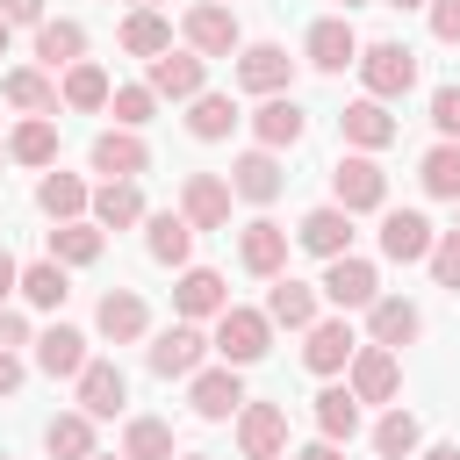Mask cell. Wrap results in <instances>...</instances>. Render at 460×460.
I'll return each instance as SVG.
<instances>
[{"label":"cell","instance_id":"6125c7cd","mask_svg":"<svg viewBox=\"0 0 460 460\" xmlns=\"http://www.w3.org/2000/svg\"><path fill=\"white\" fill-rule=\"evenodd\" d=\"M93 460H122V453H93Z\"/></svg>","mask_w":460,"mask_h":460},{"label":"cell","instance_id":"681fc988","mask_svg":"<svg viewBox=\"0 0 460 460\" xmlns=\"http://www.w3.org/2000/svg\"><path fill=\"white\" fill-rule=\"evenodd\" d=\"M0 14H7L14 29H43V22H50V7H43V0H0Z\"/></svg>","mask_w":460,"mask_h":460},{"label":"cell","instance_id":"8d00e7d4","mask_svg":"<svg viewBox=\"0 0 460 460\" xmlns=\"http://www.w3.org/2000/svg\"><path fill=\"white\" fill-rule=\"evenodd\" d=\"M43 453L50 460H93L101 446H93V417L86 410H58L50 424H43Z\"/></svg>","mask_w":460,"mask_h":460},{"label":"cell","instance_id":"74e56055","mask_svg":"<svg viewBox=\"0 0 460 460\" xmlns=\"http://www.w3.org/2000/svg\"><path fill=\"white\" fill-rule=\"evenodd\" d=\"M115 43H122L129 58H144V65H151V58H165V50H172V22H165V14L129 7V14H122V29H115Z\"/></svg>","mask_w":460,"mask_h":460},{"label":"cell","instance_id":"bcb514c9","mask_svg":"<svg viewBox=\"0 0 460 460\" xmlns=\"http://www.w3.org/2000/svg\"><path fill=\"white\" fill-rule=\"evenodd\" d=\"M431 129L438 144H460V86H431Z\"/></svg>","mask_w":460,"mask_h":460},{"label":"cell","instance_id":"ee69618b","mask_svg":"<svg viewBox=\"0 0 460 460\" xmlns=\"http://www.w3.org/2000/svg\"><path fill=\"white\" fill-rule=\"evenodd\" d=\"M108 108H115V129H144V122L158 115V93L137 79V86H115V101H108Z\"/></svg>","mask_w":460,"mask_h":460},{"label":"cell","instance_id":"7402d4cb","mask_svg":"<svg viewBox=\"0 0 460 460\" xmlns=\"http://www.w3.org/2000/svg\"><path fill=\"white\" fill-rule=\"evenodd\" d=\"M302 58H309L316 72H345V65H359V29H352L345 14H323V22H309Z\"/></svg>","mask_w":460,"mask_h":460},{"label":"cell","instance_id":"f546056e","mask_svg":"<svg viewBox=\"0 0 460 460\" xmlns=\"http://www.w3.org/2000/svg\"><path fill=\"white\" fill-rule=\"evenodd\" d=\"M79 58H86V29H79L72 14H50V22L36 29V65L58 79V72H72Z\"/></svg>","mask_w":460,"mask_h":460},{"label":"cell","instance_id":"30bf717a","mask_svg":"<svg viewBox=\"0 0 460 460\" xmlns=\"http://www.w3.org/2000/svg\"><path fill=\"white\" fill-rule=\"evenodd\" d=\"M244 122H252V144H259V151H295V144L309 137V108H302L295 93H273V101H259Z\"/></svg>","mask_w":460,"mask_h":460},{"label":"cell","instance_id":"4316f807","mask_svg":"<svg viewBox=\"0 0 460 460\" xmlns=\"http://www.w3.org/2000/svg\"><path fill=\"white\" fill-rule=\"evenodd\" d=\"M36 208H43L50 223H86V208H93V187H86L79 172L50 165V172L36 180Z\"/></svg>","mask_w":460,"mask_h":460},{"label":"cell","instance_id":"836d02e7","mask_svg":"<svg viewBox=\"0 0 460 460\" xmlns=\"http://www.w3.org/2000/svg\"><path fill=\"white\" fill-rule=\"evenodd\" d=\"M108 252V230L86 216V223H50V237H43V259H58V266H93Z\"/></svg>","mask_w":460,"mask_h":460},{"label":"cell","instance_id":"d590c367","mask_svg":"<svg viewBox=\"0 0 460 460\" xmlns=\"http://www.w3.org/2000/svg\"><path fill=\"white\" fill-rule=\"evenodd\" d=\"M58 101H65L72 115H101V108L115 101V79H108V72H101L93 58H79V65H72V72L58 79Z\"/></svg>","mask_w":460,"mask_h":460},{"label":"cell","instance_id":"ab89813d","mask_svg":"<svg viewBox=\"0 0 460 460\" xmlns=\"http://www.w3.org/2000/svg\"><path fill=\"white\" fill-rule=\"evenodd\" d=\"M374 453H381V460H417V453H424V424H417V410L388 402V417L374 424Z\"/></svg>","mask_w":460,"mask_h":460},{"label":"cell","instance_id":"5b68a950","mask_svg":"<svg viewBox=\"0 0 460 460\" xmlns=\"http://www.w3.org/2000/svg\"><path fill=\"white\" fill-rule=\"evenodd\" d=\"M180 43H187L194 58H237V50H244L237 7H223V0H194V7L180 14Z\"/></svg>","mask_w":460,"mask_h":460},{"label":"cell","instance_id":"f35d334b","mask_svg":"<svg viewBox=\"0 0 460 460\" xmlns=\"http://www.w3.org/2000/svg\"><path fill=\"white\" fill-rule=\"evenodd\" d=\"M237 122H244V115H237L230 93H194V101H187V137H194V144H223Z\"/></svg>","mask_w":460,"mask_h":460},{"label":"cell","instance_id":"7dc6e473","mask_svg":"<svg viewBox=\"0 0 460 460\" xmlns=\"http://www.w3.org/2000/svg\"><path fill=\"white\" fill-rule=\"evenodd\" d=\"M424 14H431V36H438L446 50H460V0H431Z\"/></svg>","mask_w":460,"mask_h":460},{"label":"cell","instance_id":"6da1fadb","mask_svg":"<svg viewBox=\"0 0 460 460\" xmlns=\"http://www.w3.org/2000/svg\"><path fill=\"white\" fill-rule=\"evenodd\" d=\"M208 345H216V359L223 367H259L266 352H273V316L266 309H252V302H230L216 323H208Z\"/></svg>","mask_w":460,"mask_h":460},{"label":"cell","instance_id":"e575fe53","mask_svg":"<svg viewBox=\"0 0 460 460\" xmlns=\"http://www.w3.org/2000/svg\"><path fill=\"white\" fill-rule=\"evenodd\" d=\"M316 438H331V446H352L359 438V395L345 381H323L316 388Z\"/></svg>","mask_w":460,"mask_h":460},{"label":"cell","instance_id":"9c48e42d","mask_svg":"<svg viewBox=\"0 0 460 460\" xmlns=\"http://www.w3.org/2000/svg\"><path fill=\"white\" fill-rule=\"evenodd\" d=\"M230 309V280L216 273V266H180V280H172V316L180 323H216Z\"/></svg>","mask_w":460,"mask_h":460},{"label":"cell","instance_id":"680465c9","mask_svg":"<svg viewBox=\"0 0 460 460\" xmlns=\"http://www.w3.org/2000/svg\"><path fill=\"white\" fill-rule=\"evenodd\" d=\"M352 7H367V0H338V14H352Z\"/></svg>","mask_w":460,"mask_h":460},{"label":"cell","instance_id":"8fae6325","mask_svg":"<svg viewBox=\"0 0 460 460\" xmlns=\"http://www.w3.org/2000/svg\"><path fill=\"white\" fill-rule=\"evenodd\" d=\"M288 244H295V230H280L273 216H252V223L237 230V266L259 273V280H280V273H288Z\"/></svg>","mask_w":460,"mask_h":460},{"label":"cell","instance_id":"b9f144b4","mask_svg":"<svg viewBox=\"0 0 460 460\" xmlns=\"http://www.w3.org/2000/svg\"><path fill=\"white\" fill-rule=\"evenodd\" d=\"M122 460H180L172 424H165V417H129V424H122Z\"/></svg>","mask_w":460,"mask_h":460},{"label":"cell","instance_id":"83f0119b","mask_svg":"<svg viewBox=\"0 0 460 460\" xmlns=\"http://www.w3.org/2000/svg\"><path fill=\"white\" fill-rule=\"evenodd\" d=\"M86 331H72V323H50V331H36V367L50 374V381H79L86 374Z\"/></svg>","mask_w":460,"mask_h":460},{"label":"cell","instance_id":"ffe728a7","mask_svg":"<svg viewBox=\"0 0 460 460\" xmlns=\"http://www.w3.org/2000/svg\"><path fill=\"white\" fill-rule=\"evenodd\" d=\"M230 180L223 172H187L180 180V216L194 223V230H230Z\"/></svg>","mask_w":460,"mask_h":460},{"label":"cell","instance_id":"e0dca14e","mask_svg":"<svg viewBox=\"0 0 460 460\" xmlns=\"http://www.w3.org/2000/svg\"><path fill=\"white\" fill-rule=\"evenodd\" d=\"M93 331H101L108 345H137V338H151V302H144L137 288H108V295L93 302Z\"/></svg>","mask_w":460,"mask_h":460},{"label":"cell","instance_id":"3957f363","mask_svg":"<svg viewBox=\"0 0 460 460\" xmlns=\"http://www.w3.org/2000/svg\"><path fill=\"white\" fill-rule=\"evenodd\" d=\"M208 352H216V345H208V331L172 316V323H165V331L144 345V367H151L158 381H194V374L208 367Z\"/></svg>","mask_w":460,"mask_h":460},{"label":"cell","instance_id":"484cf974","mask_svg":"<svg viewBox=\"0 0 460 460\" xmlns=\"http://www.w3.org/2000/svg\"><path fill=\"white\" fill-rule=\"evenodd\" d=\"M194 237H201V230H194L180 208H158V216H144V252H151L158 266H172V273H180V266H194Z\"/></svg>","mask_w":460,"mask_h":460},{"label":"cell","instance_id":"7bdbcfd3","mask_svg":"<svg viewBox=\"0 0 460 460\" xmlns=\"http://www.w3.org/2000/svg\"><path fill=\"white\" fill-rule=\"evenodd\" d=\"M417 180H424L431 201H460V144H431L417 158Z\"/></svg>","mask_w":460,"mask_h":460},{"label":"cell","instance_id":"9f6ffc18","mask_svg":"<svg viewBox=\"0 0 460 460\" xmlns=\"http://www.w3.org/2000/svg\"><path fill=\"white\" fill-rule=\"evenodd\" d=\"M381 7H402V14H410V7H431V0H381Z\"/></svg>","mask_w":460,"mask_h":460},{"label":"cell","instance_id":"2e32d148","mask_svg":"<svg viewBox=\"0 0 460 460\" xmlns=\"http://www.w3.org/2000/svg\"><path fill=\"white\" fill-rule=\"evenodd\" d=\"M431 244H438V230L424 208H381V259L417 266V259H431Z\"/></svg>","mask_w":460,"mask_h":460},{"label":"cell","instance_id":"d6a6232c","mask_svg":"<svg viewBox=\"0 0 460 460\" xmlns=\"http://www.w3.org/2000/svg\"><path fill=\"white\" fill-rule=\"evenodd\" d=\"M86 216H93L101 230H137V223H144L151 208H144V187H137V180H101V187H93V208H86Z\"/></svg>","mask_w":460,"mask_h":460},{"label":"cell","instance_id":"52a82bcc","mask_svg":"<svg viewBox=\"0 0 460 460\" xmlns=\"http://www.w3.org/2000/svg\"><path fill=\"white\" fill-rule=\"evenodd\" d=\"M244 402H252V395H244V374H237V367H223V359H216V367H201V374L187 381V410H194L201 424H237V410H244Z\"/></svg>","mask_w":460,"mask_h":460},{"label":"cell","instance_id":"ba28073f","mask_svg":"<svg viewBox=\"0 0 460 460\" xmlns=\"http://www.w3.org/2000/svg\"><path fill=\"white\" fill-rule=\"evenodd\" d=\"M316 288H323V302H331L338 316H345V309H374V302H381V266H374V259H359V252H345V259H331V266H323V280H316Z\"/></svg>","mask_w":460,"mask_h":460},{"label":"cell","instance_id":"9a60e30c","mask_svg":"<svg viewBox=\"0 0 460 460\" xmlns=\"http://www.w3.org/2000/svg\"><path fill=\"white\" fill-rule=\"evenodd\" d=\"M280 187H288V172H280V151H237L230 158V194L237 201H252V208H273L280 201Z\"/></svg>","mask_w":460,"mask_h":460},{"label":"cell","instance_id":"816d5d0a","mask_svg":"<svg viewBox=\"0 0 460 460\" xmlns=\"http://www.w3.org/2000/svg\"><path fill=\"white\" fill-rule=\"evenodd\" d=\"M7 295H22V259L0 244V302H7Z\"/></svg>","mask_w":460,"mask_h":460},{"label":"cell","instance_id":"8992f818","mask_svg":"<svg viewBox=\"0 0 460 460\" xmlns=\"http://www.w3.org/2000/svg\"><path fill=\"white\" fill-rule=\"evenodd\" d=\"M367 338L345 323V316H316L309 331H302V367L316 374V381H338L345 367H352V352H359Z\"/></svg>","mask_w":460,"mask_h":460},{"label":"cell","instance_id":"d6986e66","mask_svg":"<svg viewBox=\"0 0 460 460\" xmlns=\"http://www.w3.org/2000/svg\"><path fill=\"white\" fill-rule=\"evenodd\" d=\"M86 165L101 180H137V172H151V144H144V129H101Z\"/></svg>","mask_w":460,"mask_h":460},{"label":"cell","instance_id":"5bb4252c","mask_svg":"<svg viewBox=\"0 0 460 460\" xmlns=\"http://www.w3.org/2000/svg\"><path fill=\"white\" fill-rule=\"evenodd\" d=\"M338 137H345V151H367V158H374V151H388V144L402 137V122L388 115V101H367V93H359V101H345V115H338Z\"/></svg>","mask_w":460,"mask_h":460},{"label":"cell","instance_id":"277c9868","mask_svg":"<svg viewBox=\"0 0 460 460\" xmlns=\"http://www.w3.org/2000/svg\"><path fill=\"white\" fill-rule=\"evenodd\" d=\"M331 201H338L345 216H374V208H388V172H381V158H367V151H338V165H331Z\"/></svg>","mask_w":460,"mask_h":460},{"label":"cell","instance_id":"4fadbf2b","mask_svg":"<svg viewBox=\"0 0 460 460\" xmlns=\"http://www.w3.org/2000/svg\"><path fill=\"white\" fill-rule=\"evenodd\" d=\"M144 86H151L158 101H194V93H208V58H194V50L180 43V50H165V58L144 65Z\"/></svg>","mask_w":460,"mask_h":460},{"label":"cell","instance_id":"f6af8a7d","mask_svg":"<svg viewBox=\"0 0 460 460\" xmlns=\"http://www.w3.org/2000/svg\"><path fill=\"white\" fill-rule=\"evenodd\" d=\"M424 266H431V280H438V288H453V295H460V230H438V244H431V259H424Z\"/></svg>","mask_w":460,"mask_h":460},{"label":"cell","instance_id":"91938a15","mask_svg":"<svg viewBox=\"0 0 460 460\" xmlns=\"http://www.w3.org/2000/svg\"><path fill=\"white\" fill-rule=\"evenodd\" d=\"M180 460H216V453H180Z\"/></svg>","mask_w":460,"mask_h":460},{"label":"cell","instance_id":"11a10c76","mask_svg":"<svg viewBox=\"0 0 460 460\" xmlns=\"http://www.w3.org/2000/svg\"><path fill=\"white\" fill-rule=\"evenodd\" d=\"M7 43H14V22H7V14H0V58H7Z\"/></svg>","mask_w":460,"mask_h":460},{"label":"cell","instance_id":"60d3db41","mask_svg":"<svg viewBox=\"0 0 460 460\" xmlns=\"http://www.w3.org/2000/svg\"><path fill=\"white\" fill-rule=\"evenodd\" d=\"M65 295H72V266H58V259H29L22 266V302L29 309H65Z\"/></svg>","mask_w":460,"mask_h":460},{"label":"cell","instance_id":"c3c4849f","mask_svg":"<svg viewBox=\"0 0 460 460\" xmlns=\"http://www.w3.org/2000/svg\"><path fill=\"white\" fill-rule=\"evenodd\" d=\"M0 345H7V352H22V345H36V331H29V316H22V309H7V302H0Z\"/></svg>","mask_w":460,"mask_h":460},{"label":"cell","instance_id":"e7e4bbea","mask_svg":"<svg viewBox=\"0 0 460 460\" xmlns=\"http://www.w3.org/2000/svg\"><path fill=\"white\" fill-rule=\"evenodd\" d=\"M0 460H14V453H0Z\"/></svg>","mask_w":460,"mask_h":460},{"label":"cell","instance_id":"f1b7e54d","mask_svg":"<svg viewBox=\"0 0 460 460\" xmlns=\"http://www.w3.org/2000/svg\"><path fill=\"white\" fill-rule=\"evenodd\" d=\"M72 388H79V410H86L93 424H101V417H115V410L129 402V374H122L115 359H86V374H79Z\"/></svg>","mask_w":460,"mask_h":460},{"label":"cell","instance_id":"4dcf8cb0","mask_svg":"<svg viewBox=\"0 0 460 460\" xmlns=\"http://www.w3.org/2000/svg\"><path fill=\"white\" fill-rule=\"evenodd\" d=\"M0 101L22 115H58V79L43 65H14V72H0Z\"/></svg>","mask_w":460,"mask_h":460},{"label":"cell","instance_id":"ac0fdd59","mask_svg":"<svg viewBox=\"0 0 460 460\" xmlns=\"http://www.w3.org/2000/svg\"><path fill=\"white\" fill-rule=\"evenodd\" d=\"M237 86L259 93V101H273V93L295 86V58H288L280 43H244V50H237Z\"/></svg>","mask_w":460,"mask_h":460},{"label":"cell","instance_id":"1f68e13d","mask_svg":"<svg viewBox=\"0 0 460 460\" xmlns=\"http://www.w3.org/2000/svg\"><path fill=\"white\" fill-rule=\"evenodd\" d=\"M7 158L29 165V172H50V165H58V122H50V115H22V122L7 129Z\"/></svg>","mask_w":460,"mask_h":460},{"label":"cell","instance_id":"7a4b0ae2","mask_svg":"<svg viewBox=\"0 0 460 460\" xmlns=\"http://www.w3.org/2000/svg\"><path fill=\"white\" fill-rule=\"evenodd\" d=\"M352 72H359L367 101H402L417 86V50L402 36H381V43H359V65Z\"/></svg>","mask_w":460,"mask_h":460},{"label":"cell","instance_id":"f5cc1de1","mask_svg":"<svg viewBox=\"0 0 460 460\" xmlns=\"http://www.w3.org/2000/svg\"><path fill=\"white\" fill-rule=\"evenodd\" d=\"M295 460H345V446H331V438H309Z\"/></svg>","mask_w":460,"mask_h":460},{"label":"cell","instance_id":"6f0895ef","mask_svg":"<svg viewBox=\"0 0 460 460\" xmlns=\"http://www.w3.org/2000/svg\"><path fill=\"white\" fill-rule=\"evenodd\" d=\"M129 7H144V14H158V7H165V0H129Z\"/></svg>","mask_w":460,"mask_h":460},{"label":"cell","instance_id":"603a6c76","mask_svg":"<svg viewBox=\"0 0 460 460\" xmlns=\"http://www.w3.org/2000/svg\"><path fill=\"white\" fill-rule=\"evenodd\" d=\"M295 244H302L309 259H323V266H331V259H345V252H352V216H345L338 201L309 208V216L295 223Z\"/></svg>","mask_w":460,"mask_h":460},{"label":"cell","instance_id":"03108f58","mask_svg":"<svg viewBox=\"0 0 460 460\" xmlns=\"http://www.w3.org/2000/svg\"><path fill=\"white\" fill-rule=\"evenodd\" d=\"M223 7H230V0H223Z\"/></svg>","mask_w":460,"mask_h":460},{"label":"cell","instance_id":"44dd1931","mask_svg":"<svg viewBox=\"0 0 460 460\" xmlns=\"http://www.w3.org/2000/svg\"><path fill=\"white\" fill-rule=\"evenodd\" d=\"M237 453L244 460H280L288 453V410L280 402H244L237 410Z\"/></svg>","mask_w":460,"mask_h":460},{"label":"cell","instance_id":"db71d44e","mask_svg":"<svg viewBox=\"0 0 460 460\" xmlns=\"http://www.w3.org/2000/svg\"><path fill=\"white\" fill-rule=\"evenodd\" d=\"M417 460H460V438H438V446H424Z\"/></svg>","mask_w":460,"mask_h":460},{"label":"cell","instance_id":"cb8c5ba5","mask_svg":"<svg viewBox=\"0 0 460 460\" xmlns=\"http://www.w3.org/2000/svg\"><path fill=\"white\" fill-rule=\"evenodd\" d=\"M266 316H273V331H309V323L323 316V288H316V280L280 273V280L266 288Z\"/></svg>","mask_w":460,"mask_h":460},{"label":"cell","instance_id":"f907efd6","mask_svg":"<svg viewBox=\"0 0 460 460\" xmlns=\"http://www.w3.org/2000/svg\"><path fill=\"white\" fill-rule=\"evenodd\" d=\"M22 381H29V367H22V352H7V345H0V402H7V395H14Z\"/></svg>","mask_w":460,"mask_h":460},{"label":"cell","instance_id":"7c38bea8","mask_svg":"<svg viewBox=\"0 0 460 460\" xmlns=\"http://www.w3.org/2000/svg\"><path fill=\"white\" fill-rule=\"evenodd\" d=\"M345 388H352L359 402H395V395H402V352H388V345H359L352 367H345Z\"/></svg>","mask_w":460,"mask_h":460},{"label":"cell","instance_id":"94428289","mask_svg":"<svg viewBox=\"0 0 460 460\" xmlns=\"http://www.w3.org/2000/svg\"><path fill=\"white\" fill-rule=\"evenodd\" d=\"M453 230H460V201H453Z\"/></svg>","mask_w":460,"mask_h":460},{"label":"cell","instance_id":"d4e9b609","mask_svg":"<svg viewBox=\"0 0 460 460\" xmlns=\"http://www.w3.org/2000/svg\"><path fill=\"white\" fill-rule=\"evenodd\" d=\"M417 338H424V309H417L410 295H381V302L367 309V345L402 352V345H417Z\"/></svg>","mask_w":460,"mask_h":460},{"label":"cell","instance_id":"be15d7a7","mask_svg":"<svg viewBox=\"0 0 460 460\" xmlns=\"http://www.w3.org/2000/svg\"><path fill=\"white\" fill-rule=\"evenodd\" d=\"M0 158H7V137H0Z\"/></svg>","mask_w":460,"mask_h":460}]
</instances>
